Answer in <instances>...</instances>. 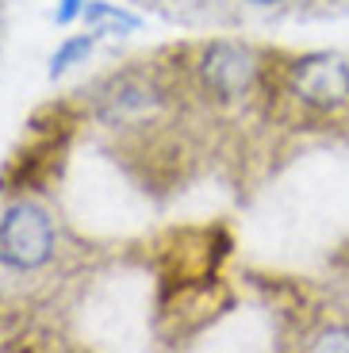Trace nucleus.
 <instances>
[{"label": "nucleus", "mask_w": 349, "mask_h": 353, "mask_svg": "<svg viewBox=\"0 0 349 353\" xmlns=\"http://www.w3.org/2000/svg\"><path fill=\"white\" fill-rule=\"evenodd\" d=\"M73 127H77V115L66 104H50L31 115L23 146L0 169V192H43L61 173Z\"/></svg>", "instance_id": "1"}, {"label": "nucleus", "mask_w": 349, "mask_h": 353, "mask_svg": "<svg viewBox=\"0 0 349 353\" xmlns=\"http://www.w3.org/2000/svg\"><path fill=\"white\" fill-rule=\"evenodd\" d=\"M230 239L219 227H196V230H181L173 234V246L161 250L157 261V276H161V303L169 296L196 284H208L215 276L219 261L227 257Z\"/></svg>", "instance_id": "2"}, {"label": "nucleus", "mask_w": 349, "mask_h": 353, "mask_svg": "<svg viewBox=\"0 0 349 353\" xmlns=\"http://www.w3.org/2000/svg\"><path fill=\"white\" fill-rule=\"evenodd\" d=\"M54 219L31 200L12 203L8 212L0 215V261L8 269L31 273L43 269L54 257Z\"/></svg>", "instance_id": "3"}, {"label": "nucleus", "mask_w": 349, "mask_h": 353, "mask_svg": "<svg viewBox=\"0 0 349 353\" xmlns=\"http://www.w3.org/2000/svg\"><path fill=\"white\" fill-rule=\"evenodd\" d=\"M288 92L319 115H334L349 108V62L341 54L315 50L288 65Z\"/></svg>", "instance_id": "4"}, {"label": "nucleus", "mask_w": 349, "mask_h": 353, "mask_svg": "<svg viewBox=\"0 0 349 353\" xmlns=\"http://www.w3.org/2000/svg\"><path fill=\"white\" fill-rule=\"evenodd\" d=\"M196 73H200V85L208 88L215 100L235 104V100H246L253 88H257L261 62H257V54H253L246 43L219 39V43L203 46Z\"/></svg>", "instance_id": "5"}, {"label": "nucleus", "mask_w": 349, "mask_h": 353, "mask_svg": "<svg viewBox=\"0 0 349 353\" xmlns=\"http://www.w3.org/2000/svg\"><path fill=\"white\" fill-rule=\"evenodd\" d=\"M161 104H166L161 85L146 70H119L97 88V115L108 127L146 123L161 112Z\"/></svg>", "instance_id": "6"}, {"label": "nucleus", "mask_w": 349, "mask_h": 353, "mask_svg": "<svg viewBox=\"0 0 349 353\" xmlns=\"http://www.w3.org/2000/svg\"><path fill=\"white\" fill-rule=\"evenodd\" d=\"M81 19H85L92 31H100V35H134L142 27V19L134 16V12L119 8V4H108V0H88Z\"/></svg>", "instance_id": "7"}, {"label": "nucleus", "mask_w": 349, "mask_h": 353, "mask_svg": "<svg viewBox=\"0 0 349 353\" xmlns=\"http://www.w3.org/2000/svg\"><path fill=\"white\" fill-rule=\"evenodd\" d=\"M92 46H97V35H73V39H66V43L54 50V58H50V77L58 81L61 73H70L73 65H81L92 54Z\"/></svg>", "instance_id": "8"}, {"label": "nucleus", "mask_w": 349, "mask_h": 353, "mask_svg": "<svg viewBox=\"0 0 349 353\" xmlns=\"http://www.w3.org/2000/svg\"><path fill=\"white\" fill-rule=\"evenodd\" d=\"M311 353H349V327H326L307 342Z\"/></svg>", "instance_id": "9"}, {"label": "nucleus", "mask_w": 349, "mask_h": 353, "mask_svg": "<svg viewBox=\"0 0 349 353\" xmlns=\"http://www.w3.org/2000/svg\"><path fill=\"white\" fill-rule=\"evenodd\" d=\"M85 4L88 0H58V8H54V23H73V19L81 16V12H85Z\"/></svg>", "instance_id": "10"}, {"label": "nucleus", "mask_w": 349, "mask_h": 353, "mask_svg": "<svg viewBox=\"0 0 349 353\" xmlns=\"http://www.w3.org/2000/svg\"><path fill=\"white\" fill-rule=\"evenodd\" d=\"M246 4H257V8H272V4H280V0H246Z\"/></svg>", "instance_id": "11"}]
</instances>
